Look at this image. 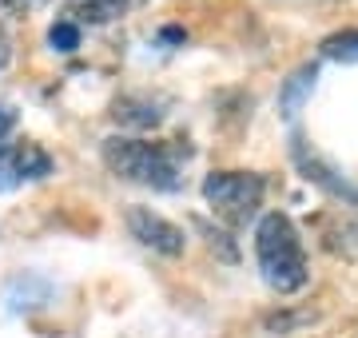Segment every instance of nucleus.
Listing matches in <instances>:
<instances>
[{
    "label": "nucleus",
    "mask_w": 358,
    "mask_h": 338,
    "mask_svg": "<svg viewBox=\"0 0 358 338\" xmlns=\"http://www.w3.org/2000/svg\"><path fill=\"white\" fill-rule=\"evenodd\" d=\"M255 259H259V274L271 291L279 295H294L303 291L310 279L307 271V247H303V235L291 223V215L282 211H267L259 215L255 227Z\"/></svg>",
    "instance_id": "obj_1"
},
{
    "label": "nucleus",
    "mask_w": 358,
    "mask_h": 338,
    "mask_svg": "<svg viewBox=\"0 0 358 338\" xmlns=\"http://www.w3.org/2000/svg\"><path fill=\"white\" fill-rule=\"evenodd\" d=\"M100 152L115 179L140 183L152 191H179L183 187L179 147H171V143H152L140 135H108Z\"/></svg>",
    "instance_id": "obj_2"
},
{
    "label": "nucleus",
    "mask_w": 358,
    "mask_h": 338,
    "mask_svg": "<svg viewBox=\"0 0 358 338\" xmlns=\"http://www.w3.org/2000/svg\"><path fill=\"white\" fill-rule=\"evenodd\" d=\"M267 196V175L259 171H211L203 175V199L227 227H247Z\"/></svg>",
    "instance_id": "obj_3"
},
{
    "label": "nucleus",
    "mask_w": 358,
    "mask_h": 338,
    "mask_svg": "<svg viewBox=\"0 0 358 338\" xmlns=\"http://www.w3.org/2000/svg\"><path fill=\"white\" fill-rule=\"evenodd\" d=\"M291 159H294V168H299V175L307 183H315L319 191H327L331 199H343L346 207H358V183H350L343 175V171L334 168L331 159L322 156L315 143H307L299 131L291 135Z\"/></svg>",
    "instance_id": "obj_4"
},
{
    "label": "nucleus",
    "mask_w": 358,
    "mask_h": 338,
    "mask_svg": "<svg viewBox=\"0 0 358 338\" xmlns=\"http://www.w3.org/2000/svg\"><path fill=\"white\" fill-rule=\"evenodd\" d=\"M128 231L131 239H140L143 247H152L155 255H167V259H179L187 251L183 227H176L164 215H155L152 207H128Z\"/></svg>",
    "instance_id": "obj_5"
},
{
    "label": "nucleus",
    "mask_w": 358,
    "mask_h": 338,
    "mask_svg": "<svg viewBox=\"0 0 358 338\" xmlns=\"http://www.w3.org/2000/svg\"><path fill=\"white\" fill-rule=\"evenodd\" d=\"M52 171V156L40 143H0V191H13L20 183L44 179Z\"/></svg>",
    "instance_id": "obj_6"
},
{
    "label": "nucleus",
    "mask_w": 358,
    "mask_h": 338,
    "mask_svg": "<svg viewBox=\"0 0 358 338\" xmlns=\"http://www.w3.org/2000/svg\"><path fill=\"white\" fill-rule=\"evenodd\" d=\"M315 84H319V68L315 64H299L291 76L279 84V116L282 119H294L303 112L310 96H315Z\"/></svg>",
    "instance_id": "obj_7"
},
{
    "label": "nucleus",
    "mask_w": 358,
    "mask_h": 338,
    "mask_svg": "<svg viewBox=\"0 0 358 338\" xmlns=\"http://www.w3.org/2000/svg\"><path fill=\"white\" fill-rule=\"evenodd\" d=\"M112 116L120 119V124H128V128H155V124L164 119V112H159L155 100H131V96H124V100H115Z\"/></svg>",
    "instance_id": "obj_8"
},
{
    "label": "nucleus",
    "mask_w": 358,
    "mask_h": 338,
    "mask_svg": "<svg viewBox=\"0 0 358 338\" xmlns=\"http://www.w3.org/2000/svg\"><path fill=\"white\" fill-rule=\"evenodd\" d=\"M322 239H327V247H331L334 255L358 263V219H355V215H338L334 227L322 231Z\"/></svg>",
    "instance_id": "obj_9"
},
{
    "label": "nucleus",
    "mask_w": 358,
    "mask_h": 338,
    "mask_svg": "<svg viewBox=\"0 0 358 338\" xmlns=\"http://www.w3.org/2000/svg\"><path fill=\"white\" fill-rule=\"evenodd\" d=\"M322 60H334V64H358V28H343V32H331V36L319 44Z\"/></svg>",
    "instance_id": "obj_10"
},
{
    "label": "nucleus",
    "mask_w": 358,
    "mask_h": 338,
    "mask_svg": "<svg viewBox=\"0 0 358 338\" xmlns=\"http://www.w3.org/2000/svg\"><path fill=\"white\" fill-rule=\"evenodd\" d=\"M48 44L56 52H76L80 48V24L76 20H56L48 32Z\"/></svg>",
    "instance_id": "obj_11"
},
{
    "label": "nucleus",
    "mask_w": 358,
    "mask_h": 338,
    "mask_svg": "<svg viewBox=\"0 0 358 338\" xmlns=\"http://www.w3.org/2000/svg\"><path fill=\"white\" fill-rule=\"evenodd\" d=\"M124 8H128V0H88V4H84V20L103 24V20H115Z\"/></svg>",
    "instance_id": "obj_12"
},
{
    "label": "nucleus",
    "mask_w": 358,
    "mask_h": 338,
    "mask_svg": "<svg viewBox=\"0 0 358 338\" xmlns=\"http://www.w3.org/2000/svg\"><path fill=\"white\" fill-rule=\"evenodd\" d=\"M13 128H16V112L8 104H0V143L8 140V131H13Z\"/></svg>",
    "instance_id": "obj_13"
},
{
    "label": "nucleus",
    "mask_w": 358,
    "mask_h": 338,
    "mask_svg": "<svg viewBox=\"0 0 358 338\" xmlns=\"http://www.w3.org/2000/svg\"><path fill=\"white\" fill-rule=\"evenodd\" d=\"M32 0H0V16H16V13H24Z\"/></svg>",
    "instance_id": "obj_14"
},
{
    "label": "nucleus",
    "mask_w": 358,
    "mask_h": 338,
    "mask_svg": "<svg viewBox=\"0 0 358 338\" xmlns=\"http://www.w3.org/2000/svg\"><path fill=\"white\" fill-rule=\"evenodd\" d=\"M8 60H13V40H8L4 32H0V68L8 64Z\"/></svg>",
    "instance_id": "obj_15"
}]
</instances>
